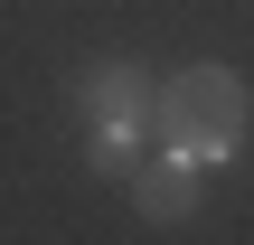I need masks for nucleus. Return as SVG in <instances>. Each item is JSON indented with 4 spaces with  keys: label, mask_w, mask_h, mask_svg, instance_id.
I'll list each match as a JSON object with an SVG mask.
<instances>
[{
    "label": "nucleus",
    "mask_w": 254,
    "mask_h": 245,
    "mask_svg": "<svg viewBox=\"0 0 254 245\" xmlns=\"http://www.w3.org/2000/svg\"><path fill=\"white\" fill-rule=\"evenodd\" d=\"M245 76L236 66H189V76H170V94H160V151H189L198 170L207 161H226L236 142H245Z\"/></svg>",
    "instance_id": "1"
},
{
    "label": "nucleus",
    "mask_w": 254,
    "mask_h": 245,
    "mask_svg": "<svg viewBox=\"0 0 254 245\" xmlns=\"http://www.w3.org/2000/svg\"><path fill=\"white\" fill-rule=\"evenodd\" d=\"M132 208H141L151 227H179V217L198 208V161H189V151H170V161L132 170Z\"/></svg>",
    "instance_id": "2"
}]
</instances>
